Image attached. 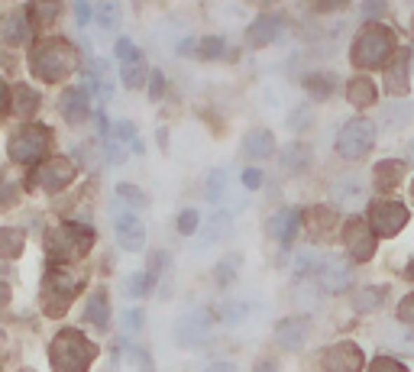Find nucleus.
<instances>
[{
  "label": "nucleus",
  "mask_w": 414,
  "mask_h": 372,
  "mask_svg": "<svg viewBox=\"0 0 414 372\" xmlns=\"http://www.w3.org/2000/svg\"><path fill=\"white\" fill-rule=\"evenodd\" d=\"M347 249L353 259H359V263H366L372 253H375V240H372L369 227H366L363 220H350L347 223Z\"/></svg>",
  "instance_id": "1a4fd4ad"
},
{
  "label": "nucleus",
  "mask_w": 414,
  "mask_h": 372,
  "mask_svg": "<svg viewBox=\"0 0 414 372\" xmlns=\"http://www.w3.org/2000/svg\"><path fill=\"white\" fill-rule=\"evenodd\" d=\"M275 153V139L269 130H249L243 136V156L246 159H269Z\"/></svg>",
  "instance_id": "f8f14e48"
},
{
  "label": "nucleus",
  "mask_w": 414,
  "mask_h": 372,
  "mask_svg": "<svg viewBox=\"0 0 414 372\" xmlns=\"http://www.w3.org/2000/svg\"><path fill=\"white\" fill-rule=\"evenodd\" d=\"M204 372H237V363H227V359H217V363H211Z\"/></svg>",
  "instance_id": "e433bc0d"
},
{
  "label": "nucleus",
  "mask_w": 414,
  "mask_h": 372,
  "mask_svg": "<svg viewBox=\"0 0 414 372\" xmlns=\"http://www.w3.org/2000/svg\"><path fill=\"white\" fill-rule=\"evenodd\" d=\"M249 317V305L246 301H227L223 305V321L227 324H243Z\"/></svg>",
  "instance_id": "a878e982"
},
{
  "label": "nucleus",
  "mask_w": 414,
  "mask_h": 372,
  "mask_svg": "<svg viewBox=\"0 0 414 372\" xmlns=\"http://www.w3.org/2000/svg\"><path fill=\"white\" fill-rule=\"evenodd\" d=\"M117 139L120 143H127V146H133V153H143V143H139V136H136V127L130 123V120H117Z\"/></svg>",
  "instance_id": "5701e85b"
},
{
  "label": "nucleus",
  "mask_w": 414,
  "mask_h": 372,
  "mask_svg": "<svg viewBox=\"0 0 414 372\" xmlns=\"http://www.w3.org/2000/svg\"><path fill=\"white\" fill-rule=\"evenodd\" d=\"M308 333H311V321H308V317H285V321L275 327V340H279V347H285V350H301Z\"/></svg>",
  "instance_id": "9b49d317"
},
{
  "label": "nucleus",
  "mask_w": 414,
  "mask_h": 372,
  "mask_svg": "<svg viewBox=\"0 0 414 372\" xmlns=\"http://www.w3.org/2000/svg\"><path fill=\"white\" fill-rule=\"evenodd\" d=\"M333 88H337V78L333 75H311L308 78V91H311V97H317V101L330 97Z\"/></svg>",
  "instance_id": "412c9836"
},
{
  "label": "nucleus",
  "mask_w": 414,
  "mask_h": 372,
  "mask_svg": "<svg viewBox=\"0 0 414 372\" xmlns=\"http://www.w3.org/2000/svg\"><path fill=\"white\" fill-rule=\"evenodd\" d=\"M204 191H207V201H211V204L223 201V191H227V172L214 169L211 175H207V188H204Z\"/></svg>",
  "instance_id": "aec40b11"
},
{
  "label": "nucleus",
  "mask_w": 414,
  "mask_h": 372,
  "mask_svg": "<svg viewBox=\"0 0 414 372\" xmlns=\"http://www.w3.org/2000/svg\"><path fill=\"white\" fill-rule=\"evenodd\" d=\"M237 272H240V256H227V259L217 266V272H214V275H217V285L227 288L230 282H233V275H237Z\"/></svg>",
  "instance_id": "b1692460"
},
{
  "label": "nucleus",
  "mask_w": 414,
  "mask_h": 372,
  "mask_svg": "<svg viewBox=\"0 0 414 372\" xmlns=\"http://www.w3.org/2000/svg\"><path fill=\"white\" fill-rule=\"evenodd\" d=\"M298 223H301V214L295 211V207H282V211H275L269 217V223H265V233H269L272 240H279V243H291L298 233Z\"/></svg>",
  "instance_id": "6e6552de"
},
{
  "label": "nucleus",
  "mask_w": 414,
  "mask_h": 372,
  "mask_svg": "<svg viewBox=\"0 0 414 372\" xmlns=\"http://www.w3.org/2000/svg\"><path fill=\"white\" fill-rule=\"evenodd\" d=\"M123 324H127V330H133V333H136V330L143 327V311H136V308H133V311H127V314H123Z\"/></svg>",
  "instance_id": "72a5a7b5"
},
{
  "label": "nucleus",
  "mask_w": 414,
  "mask_h": 372,
  "mask_svg": "<svg viewBox=\"0 0 414 372\" xmlns=\"http://www.w3.org/2000/svg\"><path fill=\"white\" fill-rule=\"evenodd\" d=\"M408 113H411V110H398V104H389V107L382 110V117L389 120V123H401V120H408Z\"/></svg>",
  "instance_id": "7c9ffc66"
},
{
  "label": "nucleus",
  "mask_w": 414,
  "mask_h": 372,
  "mask_svg": "<svg viewBox=\"0 0 414 372\" xmlns=\"http://www.w3.org/2000/svg\"><path fill=\"white\" fill-rule=\"evenodd\" d=\"M392 49H395V39L385 26H366L353 43V62L363 68L382 65L392 55Z\"/></svg>",
  "instance_id": "f257e3e1"
},
{
  "label": "nucleus",
  "mask_w": 414,
  "mask_h": 372,
  "mask_svg": "<svg viewBox=\"0 0 414 372\" xmlns=\"http://www.w3.org/2000/svg\"><path fill=\"white\" fill-rule=\"evenodd\" d=\"M162 88H165V81H162V75L156 71V75H153V85H149V94H153V97H159Z\"/></svg>",
  "instance_id": "4c0bfd02"
},
{
  "label": "nucleus",
  "mask_w": 414,
  "mask_h": 372,
  "mask_svg": "<svg viewBox=\"0 0 414 372\" xmlns=\"http://www.w3.org/2000/svg\"><path fill=\"white\" fill-rule=\"evenodd\" d=\"M330 195H333V204L343 211H359L366 204V195H369V185H366L363 175H340L333 178Z\"/></svg>",
  "instance_id": "7ed1b4c3"
},
{
  "label": "nucleus",
  "mask_w": 414,
  "mask_h": 372,
  "mask_svg": "<svg viewBox=\"0 0 414 372\" xmlns=\"http://www.w3.org/2000/svg\"><path fill=\"white\" fill-rule=\"evenodd\" d=\"M324 369L327 372H359L363 369V353L353 343H340L324 356Z\"/></svg>",
  "instance_id": "9d476101"
},
{
  "label": "nucleus",
  "mask_w": 414,
  "mask_h": 372,
  "mask_svg": "<svg viewBox=\"0 0 414 372\" xmlns=\"http://www.w3.org/2000/svg\"><path fill=\"white\" fill-rule=\"evenodd\" d=\"M120 75H123V85L127 88H139L146 81V59L143 52H133L120 62Z\"/></svg>",
  "instance_id": "4468645a"
},
{
  "label": "nucleus",
  "mask_w": 414,
  "mask_h": 372,
  "mask_svg": "<svg viewBox=\"0 0 414 372\" xmlns=\"http://www.w3.org/2000/svg\"><path fill=\"white\" fill-rule=\"evenodd\" d=\"M117 198H123V201H133L136 207H146V204H149V198H146L136 185H117Z\"/></svg>",
  "instance_id": "cd10ccee"
},
{
  "label": "nucleus",
  "mask_w": 414,
  "mask_h": 372,
  "mask_svg": "<svg viewBox=\"0 0 414 372\" xmlns=\"http://www.w3.org/2000/svg\"><path fill=\"white\" fill-rule=\"evenodd\" d=\"M401 321H405V324H414V295L401 301Z\"/></svg>",
  "instance_id": "f704fd0d"
},
{
  "label": "nucleus",
  "mask_w": 414,
  "mask_h": 372,
  "mask_svg": "<svg viewBox=\"0 0 414 372\" xmlns=\"http://www.w3.org/2000/svg\"><path fill=\"white\" fill-rule=\"evenodd\" d=\"M311 120H314L311 104H301V107H295L291 113H288V127L295 130V133H305V130L311 127Z\"/></svg>",
  "instance_id": "4be33fe9"
},
{
  "label": "nucleus",
  "mask_w": 414,
  "mask_h": 372,
  "mask_svg": "<svg viewBox=\"0 0 414 372\" xmlns=\"http://www.w3.org/2000/svg\"><path fill=\"white\" fill-rule=\"evenodd\" d=\"M153 285H156L153 272H133V275L127 279V295L130 298H143V295L153 291Z\"/></svg>",
  "instance_id": "a211bd4d"
},
{
  "label": "nucleus",
  "mask_w": 414,
  "mask_h": 372,
  "mask_svg": "<svg viewBox=\"0 0 414 372\" xmlns=\"http://www.w3.org/2000/svg\"><path fill=\"white\" fill-rule=\"evenodd\" d=\"M230 214H214L211 220H207V230H204V237L198 240V246H214L217 240L227 237V230H230Z\"/></svg>",
  "instance_id": "f3484780"
},
{
  "label": "nucleus",
  "mask_w": 414,
  "mask_h": 372,
  "mask_svg": "<svg viewBox=\"0 0 414 372\" xmlns=\"http://www.w3.org/2000/svg\"><path fill=\"white\" fill-rule=\"evenodd\" d=\"M198 223H201V217H198V211H191V207H188L185 214H178V233H195L198 230Z\"/></svg>",
  "instance_id": "c85d7f7f"
},
{
  "label": "nucleus",
  "mask_w": 414,
  "mask_h": 372,
  "mask_svg": "<svg viewBox=\"0 0 414 372\" xmlns=\"http://www.w3.org/2000/svg\"><path fill=\"white\" fill-rule=\"evenodd\" d=\"M279 33H282V20L279 17H259L253 26H249L246 39H249V46H269Z\"/></svg>",
  "instance_id": "ddd939ff"
},
{
  "label": "nucleus",
  "mask_w": 414,
  "mask_h": 372,
  "mask_svg": "<svg viewBox=\"0 0 414 372\" xmlns=\"http://www.w3.org/2000/svg\"><path fill=\"white\" fill-rule=\"evenodd\" d=\"M317 282H321L327 291H347V288L353 285V266H350L347 259H324Z\"/></svg>",
  "instance_id": "0eeeda50"
},
{
  "label": "nucleus",
  "mask_w": 414,
  "mask_h": 372,
  "mask_svg": "<svg viewBox=\"0 0 414 372\" xmlns=\"http://www.w3.org/2000/svg\"><path fill=\"white\" fill-rule=\"evenodd\" d=\"M220 49H223V39H217V36H211V39H204V43H201V55H204V59H217Z\"/></svg>",
  "instance_id": "c756f323"
},
{
  "label": "nucleus",
  "mask_w": 414,
  "mask_h": 372,
  "mask_svg": "<svg viewBox=\"0 0 414 372\" xmlns=\"http://www.w3.org/2000/svg\"><path fill=\"white\" fill-rule=\"evenodd\" d=\"M411 159H414V143H411Z\"/></svg>",
  "instance_id": "a19ab883"
},
{
  "label": "nucleus",
  "mask_w": 414,
  "mask_h": 372,
  "mask_svg": "<svg viewBox=\"0 0 414 372\" xmlns=\"http://www.w3.org/2000/svg\"><path fill=\"white\" fill-rule=\"evenodd\" d=\"M113 230H117V243L123 246V249H130V253H139L146 246V227L133 211L113 214Z\"/></svg>",
  "instance_id": "20e7f679"
},
{
  "label": "nucleus",
  "mask_w": 414,
  "mask_h": 372,
  "mask_svg": "<svg viewBox=\"0 0 414 372\" xmlns=\"http://www.w3.org/2000/svg\"><path fill=\"white\" fill-rule=\"evenodd\" d=\"M408 52H401L395 62H389V78H385V88L392 94H405L408 91Z\"/></svg>",
  "instance_id": "2eb2a0df"
},
{
  "label": "nucleus",
  "mask_w": 414,
  "mask_h": 372,
  "mask_svg": "<svg viewBox=\"0 0 414 372\" xmlns=\"http://www.w3.org/2000/svg\"><path fill=\"white\" fill-rule=\"evenodd\" d=\"M408 279H414V263H411V266H408Z\"/></svg>",
  "instance_id": "ea45409f"
},
{
  "label": "nucleus",
  "mask_w": 414,
  "mask_h": 372,
  "mask_svg": "<svg viewBox=\"0 0 414 372\" xmlns=\"http://www.w3.org/2000/svg\"><path fill=\"white\" fill-rule=\"evenodd\" d=\"M372 230L379 233V237H395L398 230L408 223V211L401 207V204L389 201V204H375L372 207Z\"/></svg>",
  "instance_id": "39448f33"
},
{
  "label": "nucleus",
  "mask_w": 414,
  "mask_h": 372,
  "mask_svg": "<svg viewBox=\"0 0 414 372\" xmlns=\"http://www.w3.org/2000/svg\"><path fill=\"white\" fill-rule=\"evenodd\" d=\"M94 13H97L101 29H117V23H120V7H117V4H101Z\"/></svg>",
  "instance_id": "393cba45"
},
{
  "label": "nucleus",
  "mask_w": 414,
  "mask_h": 372,
  "mask_svg": "<svg viewBox=\"0 0 414 372\" xmlns=\"http://www.w3.org/2000/svg\"><path fill=\"white\" fill-rule=\"evenodd\" d=\"M369 372H408V369L401 363H395V359H379V363L372 366Z\"/></svg>",
  "instance_id": "473e14b6"
},
{
  "label": "nucleus",
  "mask_w": 414,
  "mask_h": 372,
  "mask_svg": "<svg viewBox=\"0 0 414 372\" xmlns=\"http://www.w3.org/2000/svg\"><path fill=\"white\" fill-rule=\"evenodd\" d=\"M207 337V317L201 311H188L175 321V343L178 347H198Z\"/></svg>",
  "instance_id": "423d86ee"
},
{
  "label": "nucleus",
  "mask_w": 414,
  "mask_h": 372,
  "mask_svg": "<svg viewBox=\"0 0 414 372\" xmlns=\"http://www.w3.org/2000/svg\"><path fill=\"white\" fill-rule=\"evenodd\" d=\"M372 143H375V127H372L369 120H363V117H353L347 127L340 130L337 153L343 156V159L356 162V159H363V156L369 153Z\"/></svg>",
  "instance_id": "f03ea898"
},
{
  "label": "nucleus",
  "mask_w": 414,
  "mask_h": 372,
  "mask_svg": "<svg viewBox=\"0 0 414 372\" xmlns=\"http://www.w3.org/2000/svg\"><path fill=\"white\" fill-rule=\"evenodd\" d=\"M405 172L401 162H382L379 169H375V178H379V185H395V178Z\"/></svg>",
  "instance_id": "bb28decb"
},
{
  "label": "nucleus",
  "mask_w": 414,
  "mask_h": 372,
  "mask_svg": "<svg viewBox=\"0 0 414 372\" xmlns=\"http://www.w3.org/2000/svg\"><path fill=\"white\" fill-rule=\"evenodd\" d=\"M375 101V88H372L369 78H356L353 85H350V104H372Z\"/></svg>",
  "instance_id": "6ab92c4d"
},
{
  "label": "nucleus",
  "mask_w": 414,
  "mask_h": 372,
  "mask_svg": "<svg viewBox=\"0 0 414 372\" xmlns=\"http://www.w3.org/2000/svg\"><path fill=\"white\" fill-rule=\"evenodd\" d=\"M75 17H78V26H88V20L94 17V10L88 7V4H78V7H75Z\"/></svg>",
  "instance_id": "c9c22d12"
},
{
  "label": "nucleus",
  "mask_w": 414,
  "mask_h": 372,
  "mask_svg": "<svg viewBox=\"0 0 414 372\" xmlns=\"http://www.w3.org/2000/svg\"><path fill=\"white\" fill-rule=\"evenodd\" d=\"M411 198H414V185H411Z\"/></svg>",
  "instance_id": "79ce46f5"
},
{
  "label": "nucleus",
  "mask_w": 414,
  "mask_h": 372,
  "mask_svg": "<svg viewBox=\"0 0 414 372\" xmlns=\"http://www.w3.org/2000/svg\"><path fill=\"white\" fill-rule=\"evenodd\" d=\"M253 372H279V366L272 363V359H262V363H256Z\"/></svg>",
  "instance_id": "58836bf2"
},
{
  "label": "nucleus",
  "mask_w": 414,
  "mask_h": 372,
  "mask_svg": "<svg viewBox=\"0 0 414 372\" xmlns=\"http://www.w3.org/2000/svg\"><path fill=\"white\" fill-rule=\"evenodd\" d=\"M308 165H311V149L301 143H291L285 149V156H282V169L285 172H305Z\"/></svg>",
  "instance_id": "dca6fc26"
},
{
  "label": "nucleus",
  "mask_w": 414,
  "mask_h": 372,
  "mask_svg": "<svg viewBox=\"0 0 414 372\" xmlns=\"http://www.w3.org/2000/svg\"><path fill=\"white\" fill-rule=\"evenodd\" d=\"M243 185L249 188V191L262 188V172H259V169H246V172H243Z\"/></svg>",
  "instance_id": "2f4dec72"
}]
</instances>
